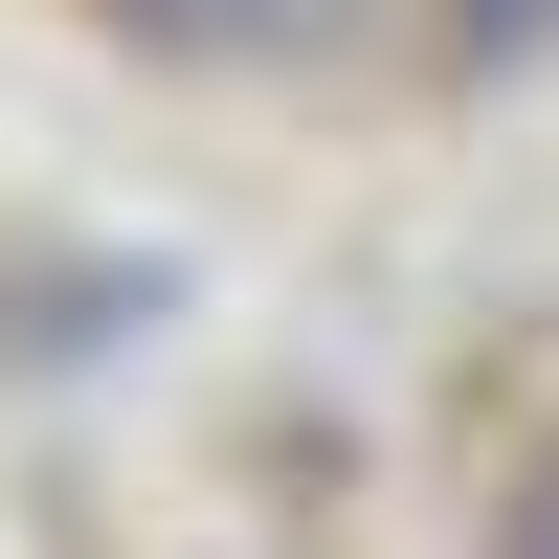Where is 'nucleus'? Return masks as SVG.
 Masks as SVG:
<instances>
[{"label":"nucleus","instance_id":"1","mask_svg":"<svg viewBox=\"0 0 559 559\" xmlns=\"http://www.w3.org/2000/svg\"><path fill=\"white\" fill-rule=\"evenodd\" d=\"M134 23H157L179 68H269V45H336L358 0H134Z\"/></svg>","mask_w":559,"mask_h":559},{"label":"nucleus","instance_id":"2","mask_svg":"<svg viewBox=\"0 0 559 559\" xmlns=\"http://www.w3.org/2000/svg\"><path fill=\"white\" fill-rule=\"evenodd\" d=\"M515 559H559V471H537V492H515Z\"/></svg>","mask_w":559,"mask_h":559},{"label":"nucleus","instance_id":"3","mask_svg":"<svg viewBox=\"0 0 559 559\" xmlns=\"http://www.w3.org/2000/svg\"><path fill=\"white\" fill-rule=\"evenodd\" d=\"M515 23H537V0H471V45H515Z\"/></svg>","mask_w":559,"mask_h":559}]
</instances>
